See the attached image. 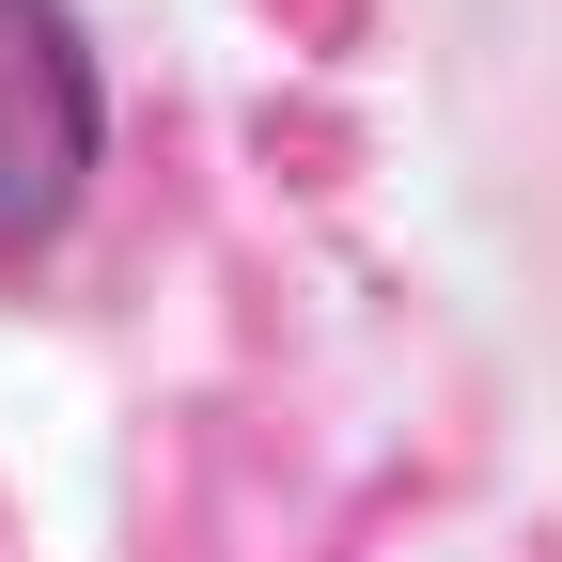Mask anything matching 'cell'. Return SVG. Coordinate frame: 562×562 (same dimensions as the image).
Wrapping results in <instances>:
<instances>
[{"label": "cell", "mask_w": 562, "mask_h": 562, "mask_svg": "<svg viewBox=\"0 0 562 562\" xmlns=\"http://www.w3.org/2000/svg\"><path fill=\"white\" fill-rule=\"evenodd\" d=\"M110 157V79L63 0H0V250H47Z\"/></svg>", "instance_id": "obj_1"}]
</instances>
